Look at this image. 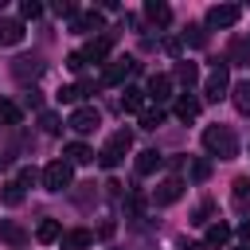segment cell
Instances as JSON below:
<instances>
[{"mask_svg": "<svg viewBox=\"0 0 250 250\" xmlns=\"http://www.w3.org/2000/svg\"><path fill=\"white\" fill-rule=\"evenodd\" d=\"M203 148L219 160H230V156H238V137H234L230 125H207L203 129Z\"/></svg>", "mask_w": 250, "mask_h": 250, "instance_id": "obj_1", "label": "cell"}, {"mask_svg": "<svg viewBox=\"0 0 250 250\" xmlns=\"http://www.w3.org/2000/svg\"><path fill=\"white\" fill-rule=\"evenodd\" d=\"M129 148H133V133L129 129H117L105 145H102V152H98V164L102 168H117L125 156H129Z\"/></svg>", "mask_w": 250, "mask_h": 250, "instance_id": "obj_2", "label": "cell"}, {"mask_svg": "<svg viewBox=\"0 0 250 250\" xmlns=\"http://www.w3.org/2000/svg\"><path fill=\"white\" fill-rule=\"evenodd\" d=\"M70 180H74V168H70L66 160H51V164L43 168V188H47V191H66Z\"/></svg>", "mask_w": 250, "mask_h": 250, "instance_id": "obj_3", "label": "cell"}, {"mask_svg": "<svg viewBox=\"0 0 250 250\" xmlns=\"http://www.w3.org/2000/svg\"><path fill=\"white\" fill-rule=\"evenodd\" d=\"M227 90H230L227 62H215V70H211V74H207V82H203V98H207V102H223V98H227Z\"/></svg>", "mask_w": 250, "mask_h": 250, "instance_id": "obj_4", "label": "cell"}, {"mask_svg": "<svg viewBox=\"0 0 250 250\" xmlns=\"http://www.w3.org/2000/svg\"><path fill=\"white\" fill-rule=\"evenodd\" d=\"M238 20H242L238 4H211L207 8V27H234Z\"/></svg>", "mask_w": 250, "mask_h": 250, "instance_id": "obj_5", "label": "cell"}, {"mask_svg": "<svg viewBox=\"0 0 250 250\" xmlns=\"http://www.w3.org/2000/svg\"><path fill=\"white\" fill-rule=\"evenodd\" d=\"M66 125H70L74 133H94V129L102 125V117H98V109H94V105H78V109L66 117Z\"/></svg>", "mask_w": 250, "mask_h": 250, "instance_id": "obj_6", "label": "cell"}, {"mask_svg": "<svg viewBox=\"0 0 250 250\" xmlns=\"http://www.w3.org/2000/svg\"><path fill=\"white\" fill-rule=\"evenodd\" d=\"M180 195H184V180H180V176H168V180H160V184H156V191H152L156 207H168V203H176Z\"/></svg>", "mask_w": 250, "mask_h": 250, "instance_id": "obj_7", "label": "cell"}, {"mask_svg": "<svg viewBox=\"0 0 250 250\" xmlns=\"http://www.w3.org/2000/svg\"><path fill=\"white\" fill-rule=\"evenodd\" d=\"M133 70H137V59H129V55H125V59H113V62L105 66L102 82H105V86H117V82H125V78H129Z\"/></svg>", "mask_w": 250, "mask_h": 250, "instance_id": "obj_8", "label": "cell"}, {"mask_svg": "<svg viewBox=\"0 0 250 250\" xmlns=\"http://www.w3.org/2000/svg\"><path fill=\"white\" fill-rule=\"evenodd\" d=\"M109 47H113V35L105 31V35H98V39H90V43L82 47V59H86V62H105Z\"/></svg>", "mask_w": 250, "mask_h": 250, "instance_id": "obj_9", "label": "cell"}, {"mask_svg": "<svg viewBox=\"0 0 250 250\" xmlns=\"http://www.w3.org/2000/svg\"><path fill=\"white\" fill-rule=\"evenodd\" d=\"M145 98H152L156 105L168 102V98H172V74H152L148 86H145Z\"/></svg>", "mask_w": 250, "mask_h": 250, "instance_id": "obj_10", "label": "cell"}, {"mask_svg": "<svg viewBox=\"0 0 250 250\" xmlns=\"http://www.w3.org/2000/svg\"><path fill=\"white\" fill-rule=\"evenodd\" d=\"M12 74H16L20 82H31V78H39V74H43V62H39L35 55H23V59H16V62H12Z\"/></svg>", "mask_w": 250, "mask_h": 250, "instance_id": "obj_11", "label": "cell"}, {"mask_svg": "<svg viewBox=\"0 0 250 250\" xmlns=\"http://www.w3.org/2000/svg\"><path fill=\"white\" fill-rule=\"evenodd\" d=\"M0 242H8V246H23V242H27L23 223H16V219H0Z\"/></svg>", "mask_w": 250, "mask_h": 250, "instance_id": "obj_12", "label": "cell"}, {"mask_svg": "<svg viewBox=\"0 0 250 250\" xmlns=\"http://www.w3.org/2000/svg\"><path fill=\"white\" fill-rule=\"evenodd\" d=\"M16 43H23V23L0 16V47H16Z\"/></svg>", "mask_w": 250, "mask_h": 250, "instance_id": "obj_13", "label": "cell"}, {"mask_svg": "<svg viewBox=\"0 0 250 250\" xmlns=\"http://www.w3.org/2000/svg\"><path fill=\"white\" fill-rule=\"evenodd\" d=\"M145 20L156 23V27H164V23L172 20V8H168L164 0H145Z\"/></svg>", "mask_w": 250, "mask_h": 250, "instance_id": "obj_14", "label": "cell"}, {"mask_svg": "<svg viewBox=\"0 0 250 250\" xmlns=\"http://www.w3.org/2000/svg\"><path fill=\"white\" fill-rule=\"evenodd\" d=\"M62 156H66V164L74 168V164H90V160H94V148H90V145H82V141H70Z\"/></svg>", "mask_w": 250, "mask_h": 250, "instance_id": "obj_15", "label": "cell"}, {"mask_svg": "<svg viewBox=\"0 0 250 250\" xmlns=\"http://www.w3.org/2000/svg\"><path fill=\"white\" fill-rule=\"evenodd\" d=\"M160 164H164V156H160L156 148H145V152H137V176H152Z\"/></svg>", "mask_w": 250, "mask_h": 250, "instance_id": "obj_16", "label": "cell"}, {"mask_svg": "<svg viewBox=\"0 0 250 250\" xmlns=\"http://www.w3.org/2000/svg\"><path fill=\"white\" fill-rule=\"evenodd\" d=\"M90 242H94V234H90V230H82V227L62 230V250H86Z\"/></svg>", "mask_w": 250, "mask_h": 250, "instance_id": "obj_17", "label": "cell"}, {"mask_svg": "<svg viewBox=\"0 0 250 250\" xmlns=\"http://www.w3.org/2000/svg\"><path fill=\"white\" fill-rule=\"evenodd\" d=\"M70 27L74 31H102V12H78L70 20Z\"/></svg>", "mask_w": 250, "mask_h": 250, "instance_id": "obj_18", "label": "cell"}, {"mask_svg": "<svg viewBox=\"0 0 250 250\" xmlns=\"http://www.w3.org/2000/svg\"><path fill=\"white\" fill-rule=\"evenodd\" d=\"M230 242V227L227 223H211L207 234H203V246H227Z\"/></svg>", "mask_w": 250, "mask_h": 250, "instance_id": "obj_19", "label": "cell"}, {"mask_svg": "<svg viewBox=\"0 0 250 250\" xmlns=\"http://www.w3.org/2000/svg\"><path fill=\"white\" fill-rule=\"evenodd\" d=\"M121 109H125V113H145V90H133V86H129V90L121 94Z\"/></svg>", "mask_w": 250, "mask_h": 250, "instance_id": "obj_20", "label": "cell"}, {"mask_svg": "<svg viewBox=\"0 0 250 250\" xmlns=\"http://www.w3.org/2000/svg\"><path fill=\"white\" fill-rule=\"evenodd\" d=\"M176 117H180V121H195V117H199V102H195L191 94H184V98L176 102Z\"/></svg>", "mask_w": 250, "mask_h": 250, "instance_id": "obj_21", "label": "cell"}, {"mask_svg": "<svg viewBox=\"0 0 250 250\" xmlns=\"http://www.w3.org/2000/svg\"><path fill=\"white\" fill-rule=\"evenodd\" d=\"M176 82L195 86V82H199V66H195V62H188V59H184V62H176Z\"/></svg>", "mask_w": 250, "mask_h": 250, "instance_id": "obj_22", "label": "cell"}, {"mask_svg": "<svg viewBox=\"0 0 250 250\" xmlns=\"http://www.w3.org/2000/svg\"><path fill=\"white\" fill-rule=\"evenodd\" d=\"M90 90H94V82H74V86H62V94H59V98L74 105V102H82V98H86Z\"/></svg>", "mask_w": 250, "mask_h": 250, "instance_id": "obj_23", "label": "cell"}, {"mask_svg": "<svg viewBox=\"0 0 250 250\" xmlns=\"http://www.w3.org/2000/svg\"><path fill=\"white\" fill-rule=\"evenodd\" d=\"M188 176H191V184H203V180L211 176V160H207V156H195V160L188 164Z\"/></svg>", "mask_w": 250, "mask_h": 250, "instance_id": "obj_24", "label": "cell"}, {"mask_svg": "<svg viewBox=\"0 0 250 250\" xmlns=\"http://www.w3.org/2000/svg\"><path fill=\"white\" fill-rule=\"evenodd\" d=\"M0 199H4L8 207H20V203H23V184H20V180H8L4 191H0Z\"/></svg>", "mask_w": 250, "mask_h": 250, "instance_id": "obj_25", "label": "cell"}, {"mask_svg": "<svg viewBox=\"0 0 250 250\" xmlns=\"http://www.w3.org/2000/svg\"><path fill=\"white\" fill-rule=\"evenodd\" d=\"M35 238H39V242H55V238H62V227H59L55 219H43V223L35 227Z\"/></svg>", "mask_w": 250, "mask_h": 250, "instance_id": "obj_26", "label": "cell"}, {"mask_svg": "<svg viewBox=\"0 0 250 250\" xmlns=\"http://www.w3.org/2000/svg\"><path fill=\"white\" fill-rule=\"evenodd\" d=\"M0 121H4V125H20V121H23L20 105H16V102H0Z\"/></svg>", "mask_w": 250, "mask_h": 250, "instance_id": "obj_27", "label": "cell"}, {"mask_svg": "<svg viewBox=\"0 0 250 250\" xmlns=\"http://www.w3.org/2000/svg\"><path fill=\"white\" fill-rule=\"evenodd\" d=\"M156 125H164V109H160V105H156V109H145V113H141V129H148V133H152Z\"/></svg>", "mask_w": 250, "mask_h": 250, "instance_id": "obj_28", "label": "cell"}, {"mask_svg": "<svg viewBox=\"0 0 250 250\" xmlns=\"http://www.w3.org/2000/svg\"><path fill=\"white\" fill-rule=\"evenodd\" d=\"M234 203H238L242 211L250 207V180H246V176H242V180H234Z\"/></svg>", "mask_w": 250, "mask_h": 250, "instance_id": "obj_29", "label": "cell"}, {"mask_svg": "<svg viewBox=\"0 0 250 250\" xmlns=\"http://www.w3.org/2000/svg\"><path fill=\"white\" fill-rule=\"evenodd\" d=\"M234 105H238L242 113H250V82H238V86H234Z\"/></svg>", "mask_w": 250, "mask_h": 250, "instance_id": "obj_30", "label": "cell"}, {"mask_svg": "<svg viewBox=\"0 0 250 250\" xmlns=\"http://www.w3.org/2000/svg\"><path fill=\"white\" fill-rule=\"evenodd\" d=\"M20 16H23V20H39V16H43V4H39V0H23V4H20Z\"/></svg>", "mask_w": 250, "mask_h": 250, "instance_id": "obj_31", "label": "cell"}, {"mask_svg": "<svg viewBox=\"0 0 250 250\" xmlns=\"http://www.w3.org/2000/svg\"><path fill=\"white\" fill-rule=\"evenodd\" d=\"M184 43H191V47H203V43H207V31H203V27H188V31H184Z\"/></svg>", "mask_w": 250, "mask_h": 250, "instance_id": "obj_32", "label": "cell"}, {"mask_svg": "<svg viewBox=\"0 0 250 250\" xmlns=\"http://www.w3.org/2000/svg\"><path fill=\"white\" fill-rule=\"evenodd\" d=\"M39 125H43V133H59V129H62V121H59L55 113H39Z\"/></svg>", "mask_w": 250, "mask_h": 250, "instance_id": "obj_33", "label": "cell"}, {"mask_svg": "<svg viewBox=\"0 0 250 250\" xmlns=\"http://www.w3.org/2000/svg\"><path fill=\"white\" fill-rule=\"evenodd\" d=\"M211 211H215V203H211V199H203V203L195 207V215H191V223H207V219H211Z\"/></svg>", "mask_w": 250, "mask_h": 250, "instance_id": "obj_34", "label": "cell"}, {"mask_svg": "<svg viewBox=\"0 0 250 250\" xmlns=\"http://www.w3.org/2000/svg\"><path fill=\"white\" fill-rule=\"evenodd\" d=\"M55 12H59V16H70V20L78 16V8H74L70 0H59V4H55Z\"/></svg>", "mask_w": 250, "mask_h": 250, "instance_id": "obj_35", "label": "cell"}, {"mask_svg": "<svg viewBox=\"0 0 250 250\" xmlns=\"http://www.w3.org/2000/svg\"><path fill=\"white\" fill-rule=\"evenodd\" d=\"M66 66H70V70H82V66H86L82 51H70V55H66Z\"/></svg>", "mask_w": 250, "mask_h": 250, "instance_id": "obj_36", "label": "cell"}, {"mask_svg": "<svg viewBox=\"0 0 250 250\" xmlns=\"http://www.w3.org/2000/svg\"><path fill=\"white\" fill-rule=\"evenodd\" d=\"M246 55H250V47H246V43H234V47H230V59H234V62H242Z\"/></svg>", "mask_w": 250, "mask_h": 250, "instance_id": "obj_37", "label": "cell"}, {"mask_svg": "<svg viewBox=\"0 0 250 250\" xmlns=\"http://www.w3.org/2000/svg\"><path fill=\"white\" fill-rule=\"evenodd\" d=\"M16 180H20V184H23V188H27V184H35V168H23V172H20V176H16Z\"/></svg>", "mask_w": 250, "mask_h": 250, "instance_id": "obj_38", "label": "cell"}, {"mask_svg": "<svg viewBox=\"0 0 250 250\" xmlns=\"http://www.w3.org/2000/svg\"><path fill=\"white\" fill-rule=\"evenodd\" d=\"M238 238L250 246V219H242V223H238Z\"/></svg>", "mask_w": 250, "mask_h": 250, "instance_id": "obj_39", "label": "cell"}, {"mask_svg": "<svg viewBox=\"0 0 250 250\" xmlns=\"http://www.w3.org/2000/svg\"><path fill=\"white\" fill-rule=\"evenodd\" d=\"M180 47H184L180 39H168V43H164V51H168V55H180Z\"/></svg>", "mask_w": 250, "mask_h": 250, "instance_id": "obj_40", "label": "cell"}, {"mask_svg": "<svg viewBox=\"0 0 250 250\" xmlns=\"http://www.w3.org/2000/svg\"><path fill=\"white\" fill-rule=\"evenodd\" d=\"M234 250H250V246H246V242H242V246H234Z\"/></svg>", "mask_w": 250, "mask_h": 250, "instance_id": "obj_41", "label": "cell"}, {"mask_svg": "<svg viewBox=\"0 0 250 250\" xmlns=\"http://www.w3.org/2000/svg\"><path fill=\"white\" fill-rule=\"evenodd\" d=\"M246 47H250V39H246Z\"/></svg>", "mask_w": 250, "mask_h": 250, "instance_id": "obj_42", "label": "cell"}]
</instances>
